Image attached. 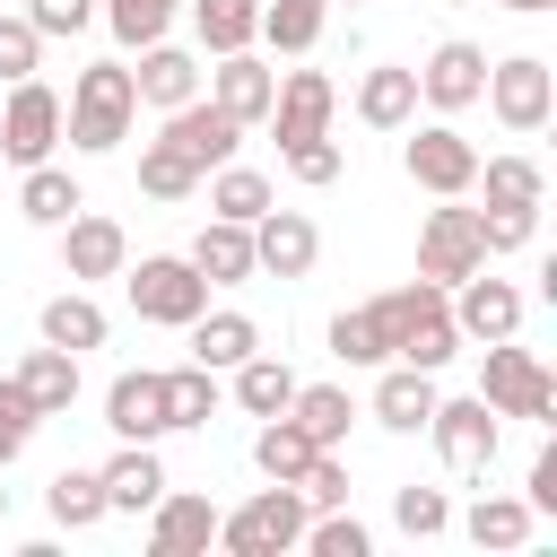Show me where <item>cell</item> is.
Returning a JSON list of instances; mask_svg holds the SVG:
<instances>
[{
	"label": "cell",
	"mask_w": 557,
	"mask_h": 557,
	"mask_svg": "<svg viewBox=\"0 0 557 557\" xmlns=\"http://www.w3.org/2000/svg\"><path fill=\"white\" fill-rule=\"evenodd\" d=\"M96 479H104V513H148V505L174 487V479H165V461H157V444H122Z\"/></svg>",
	"instance_id": "603a6c76"
},
{
	"label": "cell",
	"mask_w": 557,
	"mask_h": 557,
	"mask_svg": "<svg viewBox=\"0 0 557 557\" xmlns=\"http://www.w3.org/2000/svg\"><path fill=\"white\" fill-rule=\"evenodd\" d=\"M157 383H165V426H209V418H218V374H209V366L183 357V366H165Z\"/></svg>",
	"instance_id": "8d00e7d4"
},
{
	"label": "cell",
	"mask_w": 557,
	"mask_h": 557,
	"mask_svg": "<svg viewBox=\"0 0 557 557\" xmlns=\"http://www.w3.org/2000/svg\"><path fill=\"white\" fill-rule=\"evenodd\" d=\"M505 9H513V17H540V9H557V0H505Z\"/></svg>",
	"instance_id": "f907efd6"
},
{
	"label": "cell",
	"mask_w": 557,
	"mask_h": 557,
	"mask_svg": "<svg viewBox=\"0 0 557 557\" xmlns=\"http://www.w3.org/2000/svg\"><path fill=\"white\" fill-rule=\"evenodd\" d=\"M296 487H305V505H313V513H331V505H348V461H339V453H313Z\"/></svg>",
	"instance_id": "c3c4849f"
},
{
	"label": "cell",
	"mask_w": 557,
	"mask_h": 557,
	"mask_svg": "<svg viewBox=\"0 0 557 557\" xmlns=\"http://www.w3.org/2000/svg\"><path fill=\"white\" fill-rule=\"evenodd\" d=\"M96 17L113 26V44H122V52H139V44H157V35H174V17H183V0H96Z\"/></svg>",
	"instance_id": "f35d334b"
},
{
	"label": "cell",
	"mask_w": 557,
	"mask_h": 557,
	"mask_svg": "<svg viewBox=\"0 0 557 557\" xmlns=\"http://www.w3.org/2000/svg\"><path fill=\"white\" fill-rule=\"evenodd\" d=\"M313 261H322V226H313L305 209H278V200H270V209L252 218V270H261V278H305Z\"/></svg>",
	"instance_id": "9a60e30c"
},
{
	"label": "cell",
	"mask_w": 557,
	"mask_h": 557,
	"mask_svg": "<svg viewBox=\"0 0 557 557\" xmlns=\"http://www.w3.org/2000/svg\"><path fill=\"white\" fill-rule=\"evenodd\" d=\"M435 278H409V287H383L374 305H348V313H331V357L339 366H392V348H400V322L418 313V296H426Z\"/></svg>",
	"instance_id": "3957f363"
},
{
	"label": "cell",
	"mask_w": 557,
	"mask_h": 557,
	"mask_svg": "<svg viewBox=\"0 0 557 557\" xmlns=\"http://www.w3.org/2000/svg\"><path fill=\"white\" fill-rule=\"evenodd\" d=\"M470 270H487V244H479V209H461V200L426 209V226H418V278L453 287V278H470Z\"/></svg>",
	"instance_id": "30bf717a"
},
{
	"label": "cell",
	"mask_w": 557,
	"mask_h": 557,
	"mask_svg": "<svg viewBox=\"0 0 557 557\" xmlns=\"http://www.w3.org/2000/svg\"><path fill=\"white\" fill-rule=\"evenodd\" d=\"M287 157V174L305 183V191H322V183H339V139L322 131V139H296V148H278Z\"/></svg>",
	"instance_id": "f6af8a7d"
},
{
	"label": "cell",
	"mask_w": 557,
	"mask_h": 557,
	"mask_svg": "<svg viewBox=\"0 0 557 557\" xmlns=\"http://www.w3.org/2000/svg\"><path fill=\"white\" fill-rule=\"evenodd\" d=\"M122 287H131V313L157 322V331H183V322L209 305V278H200L183 252H139V270L122 261Z\"/></svg>",
	"instance_id": "52a82bcc"
},
{
	"label": "cell",
	"mask_w": 557,
	"mask_h": 557,
	"mask_svg": "<svg viewBox=\"0 0 557 557\" xmlns=\"http://www.w3.org/2000/svg\"><path fill=\"white\" fill-rule=\"evenodd\" d=\"M200 96H209L218 113H235V122L252 131V122L270 113V96H278V61H261L252 44H244V52H218V61L200 70Z\"/></svg>",
	"instance_id": "7c38bea8"
},
{
	"label": "cell",
	"mask_w": 557,
	"mask_h": 557,
	"mask_svg": "<svg viewBox=\"0 0 557 557\" xmlns=\"http://www.w3.org/2000/svg\"><path fill=\"white\" fill-rule=\"evenodd\" d=\"M313 453H322V444H313L287 409H278V418H261V435H252V470H261V479H305V461H313Z\"/></svg>",
	"instance_id": "d590c367"
},
{
	"label": "cell",
	"mask_w": 557,
	"mask_h": 557,
	"mask_svg": "<svg viewBox=\"0 0 557 557\" xmlns=\"http://www.w3.org/2000/svg\"><path fill=\"white\" fill-rule=\"evenodd\" d=\"M331 113H339V87H331V70H287L261 122L278 131V148H296V139H322V131H331Z\"/></svg>",
	"instance_id": "2e32d148"
},
{
	"label": "cell",
	"mask_w": 557,
	"mask_h": 557,
	"mask_svg": "<svg viewBox=\"0 0 557 557\" xmlns=\"http://www.w3.org/2000/svg\"><path fill=\"white\" fill-rule=\"evenodd\" d=\"M435 400H444V392H435V374H418V366H400V357H392V366L374 374V400H366V409H374V426H392V435H426Z\"/></svg>",
	"instance_id": "44dd1931"
},
{
	"label": "cell",
	"mask_w": 557,
	"mask_h": 557,
	"mask_svg": "<svg viewBox=\"0 0 557 557\" xmlns=\"http://www.w3.org/2000/svg\"><path fill=\"white\" fill-rule=\"evenodd\" d=\"M331 9H339V0H331ZM348 9H357V0H348Z\"/></svg>",
	"instance_id": "f5cc1de1"
},
{
	"label": "cell",
	"mask_w": 557,
	"mask_h": 557,
	"mask_svg": "<svg viewBox=\"0 0 557 557\" xmlns=\"http://www.w3.org/2000/svg\"><path fill=\"white\" fill-rule=\"evenodd\" d=\"M400 174H409L418 191H435V200H470V183H479V148L453 131V113H435V122H409V139H400Z\"/></svg>",
	"instance_id": "8992f818"
},
{
	"label": "cell",
	"mask_w": 557,
	"mask_h": 557,
	"mask_svg": "<svg viewBox=\"0 0 557 557\" xmlns=\"http://www.w3.org/2000/svg\"><path fill=\"white\" fill-rule=\"evenodd\" d=\"M104 305L87 296V287H61V296H44V313H35V339H52V348H70V357H87V348H104Z\"/></svg>",
	"instance_id": "484cf974"
},
{
	"label": "cell",
	"mask_w": 557,
	"mask_h": 557,
	"mask_svg": "<svg viewBox=\"0 0 557 557\" xmlns=\"http://www.w3.org/2000/svg\"><path fill=\"white\" fill-rule=\"evenodd\" d=\"M453 522H461V540H470V548H522V540L540 531L531 496H505V487H479V505H470V513H453Z\"/></svg>",
	"instance_id": "83f0119b"
},
{
	"label": "cell",
	"mask_w": 557,
	"mask_h": 557,
	"mask_svg": "<svg viewBox=\"0 0 557 557\" xmlns=\"http://www.w3.org/2000/svg\"><path fill=\"white\" fill-rule=\"evenodd\" d=\"M165 139L209 174V165H226V157L244 148V122H235V113H218L209 96H191V104H174V113H165Z\"/></svg>",
	"instance_id": "ffe728a7"
},
{
	"label": "cell",
	"mask_w": 557,
	"mask_h": 557,
	"mask_svg": "<svg viewBox=\"0 0 557 557\" xmlns=\"http://www.w3.org/2000/svg\"><path fill=\"white\" fill-rule=\"evenodd\" d=\"M17 9H26V26H35L44 44H52V35H87V26H96V0H17Z\"/></svg>",
	"instance_id": "7dc6e473"
},
{
	"label": "cell",
	"mask_w": 557,
	"mask_h": 557,
	"mask_svg": "<svg viewBox=\"0 0 557 557\" xmlns=\"http://www.w3.org/2000/svg\"><path fill=\"white\" fill-rule=\"evenodd\" d=\"M322 26H331V0H261V44L270 52H313L322 44Z\"/></svg>",
	"instance_id": "e575fe53"
},
{
	"label": "cell",
	"mask_w": 557,
	"mask_h": 557,
	"mask_svg": "<svg viewBox=\"0 0 557 557\" xmlns=\"http://www.w3.org/2000/svg\"><path fill=\"white\" fill-rule=\"evenodd\" d=\"M540 235V209H479V244H487V261L496 252H522Z\"/></svg>",
	"instance_id": "bcb514c9"
},
{
	"label": "cell",
	"mask_w": 557,
	"mask_h": 557,
	"mask_svg": "<svg viewBox=\"0 0 557 557\" xmlns=\"http://www.w3.org/2000/svg\"><path fill=\"white\" fill-rule=\"evenodd\" d=\"M305 522H313L305 487H296V479H270V487H252L235 513H218V548H226V557H278V548L305 540Z\"/></svg>",
	"instance_id": "7a4b0ae2"
},
{
	"label": "cell",
	"mask_w": 557,
	"mask_h": 557,
	"mask_svg": "<svg viewBox=\"0 0 557 557\" xmlns=\"http://www.w3.org/2000/svg\"><path fill=\"white\" fill-rule=\"evenodd\" d=\"M35 426H44V418H35V400H26V392L0 374V470H9V461L35 444Z\"/></svg>",
	"instance_id": "ee69618b"
},
{
	"label": "cell",
	"mask_w": 557,
	"mask_h": 557,
	"mask_svg": "<svg viewBox=\"0 0 557 557\" xmlns=\"http://www.w3.org/2000/svg\"><path fill=\"white\" fill-rule=\"evenodd\" d=\"M296 548H313V557H366V548H374V531H366L348 505H331V513H313V522H305V540H296Z\"/></svg>",
	"instance_id": "b9f144b4"
},
{
	"label": "cell",
	"mask_w": 557,
	"mask_h": 557,
	"mask_svg": "<svg viewBox=\"0 0 557 557\" xmlns=\"http://www.w3.org/2000/svg\"><path fill=\"white\" fill-rule=\"evenodd\" d=\"M183 17H191V35H200V61L261 44V0H183Z\"/></svg>",
	"instance_id": "f546056e"
},
{
	"label": "cell",
	"mask_w": 557,
	"mask_h": 557,
	"mask_svg": "<svg viewBox=\"0 0 557 557\" xmlns=\"http://www.w3.org/2000/svg\"><path fill=\"white\" fill-rule=\"evenodd\" d=\"M209 540H218V505H209V496L165 487V496L148 505V557H200Z\"/></svg>",
	"instance_id": "ac0fdd59"
},
{
	"label": "cell",
	"mask_w": 557,
	"mask_h": 557,
	"mask_svg": "<svg viewBox=\"0 0 557 557\" xmlns=\"http://www.w3.org/2000/svg\"><path fill=\"white\" fill-rule=\"evenodd\" d=\"M287 418H296V426H305L322 453H339V444H348V418H357V400H348V383H296Z\"/></svg>",
	"instance_id": "836d02e7"
},
{
	"label": "cell",
	"mask_w": 557,
	"mask_h": 557,
	"mask_svg": "<svg viewBox=\"0 0 557 557\" xmlns=\"http://www.w3.org/2000/svg\"><path fill=\"white\" fill-rule=\"evenodd\" d=\"M479 104H487L513 139H531V131H548V113H557V70H548L540 52H505V61H487Z\"/></svg>",
	"instance_id": "5b68a950"
},
{
	"label": "cell",
	"mask_w": 557,
	"mask_h": 557,
	"mask_svg": "<svg viewBox=\"0 0 557 557\" xmlns=\"http://www.w3.org/2000/svg\"><path fill=\"white\" fill-rule=\"evenodd\" d=\"M470 191H487V209H540V200H548V174H540V157L505 148V157H487V165H479V183H470Z\"/></svg>",
	"instance_id": "d6a6232c"
},
{
	"label": "cell",
	"mask_w": 557,
	"mask_h": 557,
	"mask_svg": "<svg viewBox=\"0 0 557 557\" xmlns=\"http://www.w3.org/2000/svg\"><path fill=\"white\" fill-rule=\"evenodd\" d=\"M139 122V87H131V61H87L70 78V104H61V139L78 157H113Z\"/></svg>",
	"instance_id": "6da1fadb"
},
{
	"label": "cell",
	"mask_w": 557,
	"mask_h": 557,
	"mask_svg": "<svg viewBox=\"0 0 557 557\" xmlns=\"http://www.w3.org/2000/svg\"><path fill=\"white\" fill-rule=\"evenodd\" d=\"M139 191H148V200H191V191H200V165L157 131V139L139 148Z\"/></svg>",
	"instance_id": "ab89813d"
},
{
	"label": "cell",
	"mask_w": 557,
	"mask_h": 557,
	"mask_svg": "<svg viewBox=\"0 0 557 557\" xmlns=\"http://www.w3.org/2000/svg\"><path fill=\"white\" fill-rule=\"evenodd\" d=\"M35 70H44V35L26 26V9H0V87L35 78Z\"/></svg>",
	"instance_id": "7bdbcfd3"
},
{
	"label": "cell",
	"mask_w": 557,
	"mask_h": 557,
	"mask_svg": "<svg viewBox=\"0 0 557 557\" xmlns=\"http://www.w3.org/2000/svg\"><path fill=\"white\" fill-rule=\"evenodd\" d=\"M357 122H366V131H409V122H418V70L374 61V70L357 78Z\"/></svg>",
	"instance_id": "cb8c5ba5"
},
{
	"label": "cell",
	"mask_w": 557,
	"mask_h": 557,
	"mask_svg": "<svg viewBox=\"0 0 557 557\" xmlns=\"http://www.w3.org/2000/svg\"><path fill=\"white\" fill-rule=\"evenodd\" d=\"M70 209H87V191H78L70 165H52V157L44 165H17V218L26 226H61Z\"/></svg>",
	"instance_id": "4dcf8cb0"
},
{
	"label": "cell",
	"mask_w": 557,
	"mask_h": 557,
	"mask_svg": "<svg viewBox=\"0 0 557 557\" xmlns=\"http://www.w3.org/2000/svg\"><path fill=\"white\" fill-rule=\"evenodd\" d=\"M209 287H244V278H261L252 270V226H235V218H209L200 235H191V252H183Z\"/></svg>",
	"instance_id": "d4e9b609"
},
{
	"label": "cell",
	"mask_w": 557,
	"mask_h": 557,
	"mask_svg": "<svg viewBox=\"0 0 557 557\" xmlns=\"http://www.w3.org/2000/svg\"><path fill=\"white\" fill-rule=\"evenodd\" d=\"M52 235H61V278H70V287L122 278V261H131V235H122V218H104V209H70Z\"/></svg>",
	"instance_id": "8fae6325"
},
{
	"label": "cell",
	"mask_w": 557,
	"mask_h": 557,
	"mask_svg": "<svg viewBox=\"0 0 557 557\" xmlns=\"http://www.w3.org/2000/svg\"><path fill=\"white\" fill-rule=\"evenodd\" d=\"M52 148H61V96L44 78H9V96H0V157L9 165H44Z\"/></svg>",
	"instance_id": "9c48e42d"
},
{
	"label": "cell",
	"mask_w": 557,
	"mask_h": 557,
	"mask_svg": "<svg viewBox=\"0 0 557 557\" xmlns=\"http://www.w3.org/2000/svg\"><path fill=\"white\" fill-rule=\"evenodd\" d=\"M200 191H209V218H235V226H252V218L278 200V183H270L261 165H235V157H226V165H209V174H200Z\"/></svg>",
	"instance_id": "1f68e13d"
},
{
	"label": "cell",
	"mask_w": 557,
	"mask_h": 557,
	"mask_svg": "<svg viewBox=\"0 0 557 557\" xmlns=\"http://www.w3.org/2000/svg\"><path fill=\"white\" fill-rule=\"evenodd\" d=\"M479 400H487L496 418H531V426H548V418H557V374L540 366V348L487 339V366H479Z\"/></svg>",
	"instance_id": "277c9868"
},
{
	"label": "cell",
	"mask_w": 557,
	"mask_h": 557,
	"mask_svg": "<svg viewBox=\"0 0 557 557\" xmlns=\"http://www.w3.org/2000/svg\"><path fill=\"white\" fill-rule=\"evenodd\" d=\"M0 522H9V487H0Z\"/></svg>",
	"instance_id": "816d5d0a"
},
{
	"label": "cell",
	"mask_w": 557,
	"mask_h": 557,
	"mask_svg": "<svg viewBox=\"0 0 557 557\" xmlns=\"http://www.w3.org/2000/svg\"><path fill=\"white\" fill-rule=\"evenodd\" d=\"M200 52H183V44H139V70H131V87H139V104H157V113H174V104H191L200 96Z\"/></svg>",
	"instance_id": "d6986e66"
},
{
	"label": "cell",
	"mask_w": 557,
	"mask_h": 557,
	"mask_svg": "<svg viewBox=\"0 0 557 557\" xmlns=\"http://www.w3.org/2000/svg\"><path fill=\"white\" fill-rule=\"evenodd\" d=\"M531 513H557V444H540V461H531Z\"/></svg>",
	"instance_id": "681fc988"
},
{
	"label": "cell",
	"mask_w": 557,
	"mask_h": 557,
	"mask_svg": "<svg viewBox=\"0 0 557 557\" xmlns=\"http://www.w3.org/2000/svg\"><path fill=\"white\" fill-rule=\"evenodd\" d=\"M479 87H487V52H479L470 35H444V44L418 61V104H435V113H470Z\"/></svg>",
	"instance_id": "5bb4252c"
},
{
	"label": "cell",
	"mask_w": 557,
	"mask_h": 557,
	"mask_svg": "<svg viewBox=\"0 0 557 557\" xmlns=\"http://www.w3.org/2000/svg\"><path fill=\"white\" fill-rule=\"evenodd\" d=\"M183 331H191V366H209V374H226V366H244V357L261 348V322H252V313H235V305H218V313L200 305Z\"/></svg>",
	"instance_id": "7402d4cb"
},
{
	"label": "cell",
	"mask_w": 557,
	"mask_h": 557,
	"mask_svg": "<svg viewBox=\"0 0 557 557\" xmlns=\"http://www.w3.org/2000/svg\"><path fill=\"white\" fill-rule=\"evenodd\" d=\"M9 383L35 400V418H70V400H78V357L44 339V348H26V357H17V374H9Z\"/></svg>",
	"instance_id": "4316f807"
},
{
	"label": "cell",
	"mask_w": 557,
	"mask_h": 557,
	"mask_svg": "<svg viewBox=\"0 0 557 557\" xmlns=\"http://www.w3.org/2000/svg\"><path fill=\"white\" fill-rule=\"evenodd\" d=\"M226 392H235V409H244V418H278V409L296 400V366H287V357H270V348H252L244 366H226Z\"/></svg>",
	"instance_id": "f1b7e54d"
},
{
	"label": "cell",
	"mask_w": 557,
	"mask_h": 557,
	"mask_svg": "<svg viewBox=\"0 0 557 557\" xmlns=\"http://www.w3.org/2000/svg\"><path fill=\"white\" fill-rule=\"evenodd\" d=\"M104 426H113L122 444H157V435H174V426H165V383H157L148 366L113 374V383H104Z\"/></svg>",
	"instance_id": "e0dca14e"
},
{
	"label": "cell",
	"mask_w": 557,
	"mask_h": 557,
	"mask_svg": "<svg viewBox=\"0 0 557 557\" xmlns=\"http://www.w3.org/2000/svg\"><path fill=\"white\" fill-rule=\"evenodd\" d=\"M392 522H400L409 540H444V531H453V496H444V487H418V479H409V487L392 496Z\"/></svg>",
	"instance_id": "60d3db41"
},
{
	"label": "cell",
	"mask_w": 557,
	"mask_h": 557,
	"mask_svg": "<svg viewBox=\"0 0 557 557\" xmlns=\"http://www.w3.org/2000/svg\"><path fill=\"white\" fill-rule=\"evenodd\" d=\"M426 435H435V453H444L453 479H487V470H496V444H505V426H496V409H487L479 392H470V400H435Z\"/></svg>",
	"instance_id": "ba28073f"
},
{
	"label": "cell",
	"mask_w": 557,
	"mask_h": 557,
	"mask_svg": "<svg viewBox=\"0 0 557 557\" xmlns=\"http://www.w3.org/2000/svg\"><path fill=\"white\" fill-rule=\"evenodd\" d=\"M44 513H52L61 531H96V522H104V479H96V470H52Z\"/></svg>",
	"instance_id": "74e56055"
},
{
	"label": "cell",
	"mask_w": 557,
	"mask_h": 557,
	"mask_svg": "<svg viewBox=\"0 0 557 557\" xmlns=\"http://www.w3.org/2000/svg\"><path fill=\"white\" fill-rule=\"evenodd\" d=\"M444 305H453V331H461V339H479V348L522 331V287H513V278L470 270V278H453V287H444Z\"/></svg>",
	"instance_id": "4fadbf2b"
}]
</instances>
